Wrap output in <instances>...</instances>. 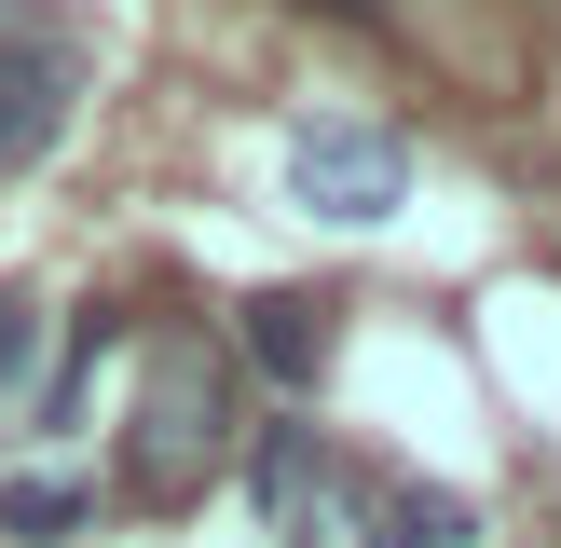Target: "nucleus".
Masks as SVG:
<instances>
[{"mask_svg": "<svg viewBox=\"0 0 561 548\" xmlns=\"http://www.w3.org/2000/svg\"><path fill=\"white\" fill-rule=\"evenodd\" d=\"M82 124V27L42 0H0V179H42Z\"/></svg>", "mask_w": 561, "mask_h": 548, "instance_id": "4", "label": "nucleus"}, {"mask_svg": "<svg viewBox=\"0 0 561 548\" xmlns=\"http://www.w3.org/2000/svg\"><path fill=\"white\" fill-rule=\"evenodd\" d=\"M233 480L261 493V521L288 548H466V535H480V507H466L453 480L370 466V453H343L329 425H247Z\"/></svg>", "mask_w": 561, "mask_h": 548, "instance_id": "1", "label": "nucleus"}, {"mask_svg": "<svg viewBox=\"0 0 561 548\" xmlns=\"http://www.w3.org/2000/svg\"><path fill=\"white\" fill-rule=\"evenodd\" d=\"M288 206L343 219V233H383L411 206V137L370 124V110H301L288 124Z\"/></svg>", "mask_w": 561, "mask_h": 548, "instance_id": "3", "label": "nucleus"}, {"mask_svg": "<svg viewBox=\"0 0 561 548\" xmlns=\"http://www.w3.org/2000/svg\"><path fill=\"white\" fill-rule=\"evenodd\" d=\"M82 521H96V493H82L69 466H27V480H0V535H14V548H69Z\"/></svg>", "mask_w": 561, "mask_h": 548, "instance_id": "6", "label": "nucleus"}, {"mask_svg": "<svg viewBox=\"0 0 561 548\" xmlns=\"http://www.w3.org/2000/svg\"><path fill=\"white\" fill-rule=\"evenodd\" d=\"M233 453H247V384H233V356H219L206 329H151L137 398H124V493L151 521H179L206 480H233Z\"/></svg>", "mask_w": 561, "mask_h": 548, "instance_id": "2", "label": "nucleus"}, {"mask_svg": "<svg viewBox=\"0 0 561 548\" xmlns=\"http://www.w3.org/2000/svg\"><path fill=\"white\" fill-rule=\"evenodd\" d=\"M329 316H343L329 288H247V301H233V343H247V370H261V384L316 398V384H329V343H343Z\"/></svg>", "mask_w": 561, "mask_h": 548, "instance_id": "5", "label": "nucleus"}, {"mask_svg": "<svg viewBox=\"0 0 561 548\" xmlns=\"http://www.w3.org/2000/svg\"><path fill=\"white\" fill-rule=\"evenodd\" d=\"M42 370H55V316H42L27 288H0V411L42 398Z\"/></svg>", "mask_w": 561, "mask_h": 548, "instance_id": "7", "label": "nucleus"}]
</instances>
